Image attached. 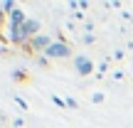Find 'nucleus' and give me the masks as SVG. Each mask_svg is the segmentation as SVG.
I'll use <instances>...</instances> for the list:
<instances>
[{"mask_svg": "<svg viewBox=\"0 0 133 128\" xmlns=\"http://www.w3.org/2000/svg\"><path fill=\"white\" fill-rule=\"evenodd\" d=\"M22 27H25V32H27L30 37H37V32H39V22L37 20H27Z\"/></svg>", "mask_w": 133, "mask_h": 128, "instance_id": "nucleus-5", "label": "nucleus"}, {"mask_svg": "<svg viewBox=\"0 0 133 128\" xmlns=\"http://www.w3.org/2000/svg\"><path fill=\"white\" fill-rule=\"evenodd\" d=\"M44 57L47 59H64V57H69V44H66L64 39L52 42L47 49H44Z\"/></svg>", "mask_w": 133, "mask_h": 128, "instance_id": "nucleus-1", "label": "nucleus"}, {"mask_svg": "<svg viewBox=\"0 0 133 128\" xmlns=\"http://www.w3.org/2000/svg\"><path fill=\"white\" fill-rule=\"evenodd\" d=\"M52 101H54V104H57V106H62V109L66 106V101H62V99H59V96H52Z\"/></svg>", "mask_w": 133, "mask_h": 128, "instance_id": "nucleus-9", "label": "nucleus"}, {"mask_svg": "<svg viewBox=\"0 0 133 128\" xmlns=\"http://www.w3.org/2000/svg\"><path fill=\"white\" fill-rule=\"evenodd\" d=\"M27 22V17H25V12L20 8H15L12 12H10V27H20V25Z\"/></svg>", "mask_w": 133, "mask_h": 128, "instance_id": "nucleus-4", "label": "nucleus"}, {"mask_svg": "<svg viewBox=\"0 0 133 128\" xmlns=\"http://www.w3.org/2000/svg\"><path fill=\"white\" fill-rule=\"evenodd\" d=\"M91 101H94V104H104V94H101V91H96V94L91 96Z\"/></svg>", "mask_w": 133, "mask_h": 128, "instance_id": "nucleus-7", "label": "nucleus"}, {"mask_svg": "<svg viewBox=\"0 0 133 128\" xmlns=\"http://www.w3.org/2000/svg\"><path fill=\"white\" fill-rule=\"evenodd\" d=\"M74 69H76V74H81V76H89L91 71H94V64H91V59H89V57L79 54V57L74 59Z\"/></svg>", "mask_w": 133, "mask_h": 128, "instance_id": "nucleus-3", "label": "nucleus"}, {"mask_svg": "<svg viewBox=\"0 0 133 128\" xmlns=\"http://www.w3.org/2000/svg\"><path fill=\"white\" fill-rule=\"evenodd\" d=\"M49 44H52V39H49L47 35H37V37H32L25 44V49H30V52H44Z\"/></svg>", "mask_w": 133, "mask_h": 128, "instance_id": "nucleus-2", "label": "nucleus"}, {"mask_svg": "<svg viewBox=\"0 0 133 128\" xmlns=\"http://www.w3.org/2000/svg\"><path fill=\"white\" fill-rule=\"evenodd\" d=\"M66 106H69V109H79V104H76L74 99H66Z\"/></svg>", "mask_w": 133, "mask_h": 128, "instance_id": "nucleus-10", "label": "nucleus"}, {"mask_svg": "<svg viewBox=\"0 0 133 128\" xmlns=\"http://www.w3.org/2000/svg\"><path fill=\"white\" fill-rule=\"evenodd\" d=\"M3 10H8V12H12V10H15V3H12V0H8V3H3Z\"/></svg>", "mask_w": 133, "mask_h": 128, "instance_id": "nucleus-8", "label": "nucleus"}, {"mask_svg": "<svg viewBox=\"0 0 133 128\" xmlns=\"http://www.w3.org/2000/svg\"><path fill=\"white\" fill-rule=\"evenodd\" d=\"M15 104H17V106H20V109H22V111H30L27 101H25V99H20V96H15Z\"/></svg>", "mask_w": 133, "mask_h": 128, "instance_id": "nucleus-6", "label": "nucleus"}]
</instances>
